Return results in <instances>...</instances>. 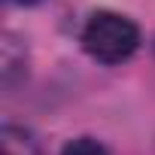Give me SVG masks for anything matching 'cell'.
<instances>
[{
    "label": "cell",
    "mask_w": 155,
    "mask_h": 155,
    "mask_svg": "<svg viewBox=\"0 0 155 155\" xmlns=\"http://www.w3.org/2000/svg\"><path fill=\"white\" fill-rule=\"evenodd\" d=\"M140 46V28L119 12H94L82 28V49L101 64H122Z\"/></svg>",
    "instance_id": "1"
},
{
    "label": "cell",
    "mask_w": 155,
    "mask_h": 155,
    "mask_svg": "<svg viewBox=\"0 0 155 155\" xmlns=\"http://www.w3.org/2000/svg\"><path fill=\"white\" fill-rule=\"evenodd\" d=\"M0 155H40V152H37L34 137L25 128L3 125V131H0Z\"/></svg>",
    "instance_id": "2"
},
{
    "label": "cell",
    "mask_w": 155,
    "mask_h": 155,
    "mask_svg": "<svg viewBox=\"0 0 155 155\" xmlns=\"http://www.w3.org/2000/svg\"><path fill=\"white\" fill-rule=\"evenodd\" d=\"M61 155H110L97 140H91V137H79V140H70L67 146H64V152Z\"/></svg>",
    "instance_id": "3"
},
{
    "label": "cell",
    "mask_w": 155,
    "mask_h": 155,
    "mask_svg": "<svg viewBox=\"0 0 155 155\" xmlns=\"http://www.w3.org/2000/svg\"><path fill=\"white\" fill-rule=\"evenodd\" d=\"M12 3H18V6H34V3H43V0H12Z\"/></svg>",
    "instance_id": "4"
}]
</instances>
